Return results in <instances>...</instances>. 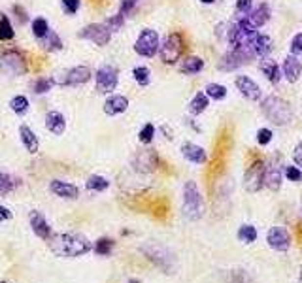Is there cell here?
I'll list each match as a JSON object with an SVG mask.
<instances>
[{
  "label": "cell",
  "instance_id": "cell-23",
  "mask_svg": "<svg viewBox=\"0 0 302 283\" xmlns=\"http://www.w3.org/2000/svg\"><path fill=\"white\" fill-rule=\"evenodd\" d=\"M19 136H21V142H23L25 149H27L30 155L38 153L40 142H38V136L32 132V129H30V127H27V125H21V129H19Z\"/></svg>",
  "mask_w": 302,
  "mask_h": 283
},
{
  "label": "cell",
  "instance_id": "cell-2",
  "mask_svg": "<svg viewBox=\"0 0 302 283\" xmlns=\"http://www.w3.org/2000/svg\"><path fill=\"white\" fill-rule=\"evenodd\" d=\"M202 211H204V202L200 197L198 185L194 181H187L183 185V213H185V217L191 221H196L202 217Z\"/></svg>",
  "mask_w": 302,
  "mask_h": 283
},
{
  "label": "cell",
  "instance_id": "cell-42",
  "mask_svg": "<svg viewBox=\"0 0 302 283\" xmlns=\"http://www.w3.org/2000/svg\"><path fill=\"white\" fill-rule=\"evenodd\" d=\"M272 130L270 129H261V130H257V142L261 144V146H266V144H270L272 142Z\"/></svg>",
  "mask_w": 302,
  "mask_h": 283
},
{
  "label": "cell",
  "instance_id": "cell-10",
  "mask_svg": "<svg viewBox=\"0 0 302 283\" xmlns=\"http://www.w3.org/2000/svg\"><path fill=\"white\" fill-rule=\"evenodd\" d=\"M263 185H265V168L261 162H255L247 168V172L244 176V187L249 193H257Z\"/></svg>",
  "mask_w": 302,
  "mask_h": 283
},
{
  "label": "cell",
  "instance_id": "cell-18",
  "mask_svg": "<svg viewBox=\"0 0 302 283\" xmlns=\"http://www.w3.org/2000/svg\"><path fill=\"white\" fill-rule=\"evenodd\" d=\"M127 108H129V99L123 97V95H111V97L104 102V113L110 115V117L121 115L123 111H127Z\"/></svg>",
  "mask_w": 302,
  "mask_h": 283
},
{
  "label": "cell",
  "instance_id": "cell-3",
  "mask_svg": "<svg viewBox=\"0 0 302 283\" xmlns=\"http://www.w3.org/2000/svg\"><path fill=\"white\" fill-rule=\"evenodd\" d=\"M263 111H265L266 117L276 125H287L293 119L291 106L279 97H268L263 100Z\"/></svg>",
  "mask_w": 302,
  "mask_h": 283
},
{
  "label": "cell",
  "instance_id": "cell-29",
  "mask_svg": "<svg viewBox=\"0 0 302 283\" xmlns=\"http://www.w3.org/2000/svg\"><path fill=\"white\" fill-rule=\"evenodd\" d=\"M49 32H51V30H49L48 21H46L44 17H36V19L32 21V34H34L36 40H44Z\"/></svg>",
  "mask_w": 302,
  "mask_h": 283
},
{
  "label": "cell",
  "instance_id": "cell-24",
  "mask_svg": "<svg viewBox=\"0 0 302 283\" xmlns=\"http://www.w3.org/2000/svg\"><path fill=\"white\" fill-rule=\"evenodd\" d=\"M247 21H249L255 28L265 26L266 23L270 21V10H268V6H266V4H259L255 10L249 12V15H247Z\"/></svg>",
  "mask_w": 302,
  "mask_h": 283
},
{
  "label": "cell",
  "instance_id": "cell-30",
  "mask_svg": "<svg viewBox=\"0 0 302 283\" xmlns=\"http://www.w3.org/2000/svg\"><path fill=\"white\" fill-rule=\"evenodd\" d=\"M10 110L13 113H17V115H25L27 111H28V99L23 97V95H17V97H13L10 100Z\"/></svg>",
  "mask_w": 302,
  "mask_h": 283
},
{
  "label": "cell",
  "instance_id": "cell-46",
  "mask_svg": "<svg viewBox=\"0 0 302 283\" xmlns=\"http://www.w3.org/2000/svg\"><path fill=\"white\" fill-rule=\"evenodd\" d=\"M253 6V0H236V10L240 13H249Z\"/></svg>",
  "mask_w": 302,
  "mask_h": 283
},
{
  "label": "cell",
  "instance_id": "cell-39",
  "mask_svg": "<svg viewBox=\"0 0 302 283\" xmlns=\"http://www.w3.org/2000/svg\"><path fill=\"white\" fill-rule=\"evenodd\" d=\"M104 23H106V26H108L110 30H111V34H113V32H117V30L123 28V25H125V17H123L121 13H115V15H111L110 19H106Z\"/></svg>",
  "mask_w": 302,
  "mask_h": 283
},
{
  "label": "cell",
  "instance_id": "cell-11",
  "mask_svg": "<svg viewBox=\"0 0 302 283\" xmlns=\"http://www.w3.org/2000/svg\"><path fill=\"white\" fill-rule=\"evenodd\" d=\"M144 253L147 257L151 258L157 266H161L163 270H170L172 266L168 264L170 262H174V257H172V253H170L168 249H165L163 246H157V244H149L147 247H144Z\"/></svg>",
  "mask_w": 302,
  "mask_h": 283
},
{
  "label": "cell",
  "instance_id": "cell-33",
  "mask_svg": "<svg viewBox=\"0 0 302 283\" xmlns=\"http://www.w3.org/2000/svg\"><path fill=\"white\" fill-rule=\"evenodd\" d=\"M238 238H240L244 244H253L257 240V229L253 225H242L238 229Z\"/></svg>",
  "mask_w": 302,
  "mask_h": 283
},
{
  "label": "cell",
  "instance_id": "cell-21",
  "mask_svg": "<svg viewBox=\"0 0 302 283\" xmlns=\"http://www.w3.org/2000/svg\"><path fill=\"white\" fill-rule=\"evenodd\" d=\"M181 155L189 160V162H194V164H204L206 159H208L204 148H200L196 144H191V142H185L181 146Z\"/></svg>",
  "mask_w": 302,
  "mask_h": 283
},
{
  "label": "cell",
  "instance_id": "cell-9",
  "mask_svg": "<svg viewBox=\"0 0 302 283\" xmlns=\"http://www.w3.org/2000/svg\"><path fill=\"white\" fill-rule=\"evenodd\" d=\"M80 38H83V40H89V42H93L95 46H108L110 40H111V30H110L106 23H91V25H87L80 32Z\"/></svg>",
  "mask_w": 302,
  "mask_h": 283
},
{
  "label": "cell",
  "instance_id": "cell-7",
  "mask_svg": "<svg viewBox=\"0 0 302 283\" xmlns=\"http://www.w3.org/2000/svg\"><path fill=\"white\" fill-rule=\"evenodd\" d=\"M183 38L178 32H172L165 38L163 46H159L161 50V61L165 64H174L176 61H180L181 53H183Z\"/></svg>",
  "mask_w": 302,
  "mask_h": 283
},
{
  "label": "cell",
  "instance_id": "cell-32",
  "mask_svg": "<svg viewBox=\"0 0 302 283\" xmlns=\"http://www.w3.org/2000/svg\"><path fill=\"white\" fill-rule=\"evenodd\" d=\"M206 97L214 100H223L227 97V87L219 83H208L206 85Z\"/></svg>",
  "mask_w": 302,
  "mask_h": 283
},
{
  "label": "cell",
  "instance_id": "cell-40",
  "mask_svg": "<svg viewBox=\"0 0 302 283\" xmlns=\"http://www.w3.org/2000/svg\"><path fill=\"white\" fill-rule=\"evenodd\" d=\"M153 136H155V127L151 123H145L144 127H142V130H140V134H138V138H140V142L142 144H151V140H153Z\"/></svg>",
  "mask_w": 302,
  "mask_h": 283
},
{
  "label": "cell",
  "instance_id": "cell-8",
  "mask_svg": "<svg viewBox=\"0 0 302 283\" xmlns=\"http://www.w3.org/2000/svg\"><path fill=\"white\" fill-rule=\"evenodd\" d=\"M95 77H97V91L98 93L108 95V93H111V91H115V89H117V83H119V74H117V70H115L113 66H110V64L100 66Z\"/></svg>",
  "mask_w": 302,
  "mask_h": 283
},
{
  "label": "cell",
  "instance_id": "cell-15",
  "mask_svg": "<svg viewBox=\"0 0 302 283\" xmlns=\"http://www.w3.org/2000/svg\"><path fill=\"white\" fill-rule=\"evenodd\" d=\"M265 185L270 191H278L281 187V164L278 159L270 160L265 168Z\"/></svg>",
  "mask_w": 302,
  "mask_h": 283
},
{
  "label": "cell",
  "instance_id": "cell-35",
  "mask_svg": "<svg viewBox=\"0 0 302 283\" xmlns=\"http://www.w3.org/2000/svg\"><path fill=\"white\" fill-rule=\"evenodd\" d=\"M133 77L136 79V83L138 85H149V81H151V72H149V68H145V66H136L133 70Z\"/></svg>",
  "mask_w": 302,
  "mask_h": 283
},
{
  "label": "cell",
  "instance_id": "cell-12",
  "mask_svg": "<svg viewBox=\"0 0 302 283\" xmlns=\"http://www.w3.org/2000/svg\"><path fill=\"white\" fill-rule=\"evenodd\" d=\"M266 242L276 251H287L291 246V236L283 227H272L266 234Z\"/></svg>",
  "mask_w": 302,
  "mask_h": 283
},
{
  "label": "cell",
  "instance_id": "cell-4",
  "mask_svg": "<svg viewBox=\"0 0 302 283\" xmlns=\"http://www.w3.org/2000/svg\"><path fill=\"white\" fill-rule=\"evenodd\" d=\"M55 85L60 87H76V85H83L91 79V70L87 66H74L68 70H60L57 74L51 77Z\"/></svg>",
  "mask_w": 302,
  "mask_h": 283
},
{
  "label": "cell",
  "instance_id": "cell-13",
  "mask_svg": "<svg viewBox=\"0 0 302 283\" xmlns=\"http://www.w3.org/2000/svg\"><path fill=\"white\" fill-rule=\"evenodd\" d=\"M159 164V157L153 149H144V151H138L136 157H134V168L138 172H153Z\"/></svg>",
  "mask_w": 302,
  "mask_h": 283
},
{
  "label": "cell",
  "instance_id": "cell-14",
  "mask_svg": "<svg viewBox=\"0 0 302 283\" xmlns=\"http://www.w3.org/2000/svg\"><path fill=\"white\" fill-rule=\"evenodd\" d=\"M30 227H32V232L36 234L40 240H49L53 232H51V227H49L48 219L40 213V211H30Z\"/></svg>",
  "mask_w": 302,
  "mask_h": 283
},
{
  "label": "cell",
  "instance_id": "cell-16",
  "mask_svg": "<svg viewBox=\"0 0 302 283\" xmlns=\"http://www.w3.org/2000/svg\"><path fill=\"white\" fill-rule=\"evenodd\" d=\"M234 83H236L238 91H240L242 95H244L247 100H259L261 99V87L257 85L251 77H247V76H238Z\"/></svg>",
  "mask_w": 302,
  "mask_h": 283
},
{
  "label": "cell",
  "instance_id": "cell-25",
  "mask_svg": "<svg viewBox=\"0 0 302 283\" xmlns=\"http://www.w3.org/2000/svg\"><path fill=\"white\" fill-rule=\"evenodd\" d=\"M202 68H204V61H202L200 57H194V55L183 59L180 64V72L181 74H187V76L198 74V72H202Z\"/></svg>",
  "mask_w": 302,
  "mask_h": 283
},
{
  "label": "cell",
  "instance_id": "cell-19",
  "mask_svg": "<svg viewBox=\"0 0 302 283\" xmlns=\"http://www.w3.org/2000/svg\"><path fill=\"white\" fill-rule=\"evenodd\" d=\"M46 129H48L51 134L60 136L66 130V119H64V115L60 111H55V110L48 111V115H46Z\"/></svg>",
  "mask_w": 302,
  "mask_h": 283
},
{
  "label": "cell",
  "instance_id": "cell-17",
  "mask_svg": "<svg viewBox=\"0 0 302 283\" xmlns=\"http://www.w3.org/2000/svg\"><path fill=\"white\" fill-rule=\"evenodd\" d=\"M281 70H283V77H285L289 83H295V81H299V77H301V74H302V64L295 55H287V57L283 59Z\"/></svg>",
  "mask_w": 302,
  "mask_h": 283
},
{
  "label": "cell",
  "instance_id": "cell-36",
  "mask_svg": "<svg viewBox=\"0 0 302 283\" xmlns=\"http://www.w3.org/2000/svg\"><path fill=\"white\" fill-rule=\"evenodd\" d=\"M55 85L53 83V79L51 77H38L36 81L32 83V91L36 93V95H46L51 91V87Z\"/></svg>",
  "mask_w": 302,
  "mask_h": 283
},
{
  "label": "cell",
  "instance_id": "cell-6",
  "mask_svg": "<svg viewBox=\"0 0 302 283\" xmlns=\"http://www.w3.org/2000/svg\"><path fill=\"white\" fill-rule=\"evenodd\" d=\"M159 46H161V42H159L157 30H153V28H144V30L138 34L136 42H134V51H136L140 57L151 59V57L157 55Z\"/></svg>",
  "mask_w": 302,
  "mask_h": 283
},
{
  "label": "cell",
  "instance_id": "cell-49",
  "mask_svg": "<svg viewBox=\"0 0 302 283\" xmlns=\"http://www.w3.org/2000/svg\"><path fill=\"white\" fill-rule=\"evenodd\" d=\"M200 2H202V4H214L216 0H200Z\"/></svg>",
  "mask_w": 302,
  "mask_h": 283
},
{
  "label": "cell",
  "instance_id": "cell-1",
  "mask_svg": "<svg viewBox=\"0 0 302 283\" xmlns=\"http://www.w3.org/2000/svg\"><path fill=\"white\" fill-rule=\"evenodd\" d=\"M49 246H51V251L59 257L70 258V257H82L85 253H89L93 246L91 242L82 236V234L76 232H64V234H55L49 238Z\"/></svg>",
  "mask_w": 302,
  "mask_h": 283
},
{
  "label": "cell",
  "instance_id": "cell-5",
  "mask_svg": "<svg viewBox=\"0 0 302 283\" xmlns=\"http://www.w3.org/2000/svg\"><path fill=\"white\" fill-rule=\"evenodd\" d=\"M0 72L6 76H23L27 72V59L21 51L10 50L0 55Z\"/></svg>",
  "mask_w": 302,
  "mask_h": 283
},
{
  "label": "cell",
  "instance_id": "cell-22",
  "mask_svg": "<svg viewBox=\"0 0 302 283\" xmlns=\"http://www.w3.org/2000/svg\"><path fill=\"white\" fill-rule=\"evenodd\" d=\"M49 189H51V193H55L60 198H78V195H80V191H78L76 185L60 181V180H53L49 183Z\"/></svg>",
  "mask_w": 302,
  "mask_h": 283
},
{
  "label": "cell",
  "instance_id": "cell-37",
  "mask_svg": "<svg viewBox=\"0 0 302 283\" xmlns=\"http://www.w3.org/2000/svg\"><path fill=\"white\" fill-rule=\"evenodd\" d=\"M142 4V0H121V6H119V12L125 19L127 17H131L134 12H136V8Z\"/></svg>",
  "mask_w": 302,
  "mask_h": 283
},
{
  "label": "cell",
  "instance_id": "cell-47",
  "mask_svg": "<svg viewBox=\"0 0 302 283\" xmlns=\"http://www.w3.org/2000/svg\"><path fill=\"white\" fill-rule=\"evenodd\" d=\"M293 159H295V162L299 164V166H302V142L295 148V153H293Z\"/></svg>",
  "mask_w": 302,
  "mask_h": 283
},
{
  "label": "cell",
  "instance_id": "cell-38",
  "mask_svg": "<svg viewBox=\"0 0 302 283\" xmlns=\"http://www.w3.org/2000/svg\"><path fill=\"white\" fill-rule=\"evenodd\" d=\"M113 246H115V242H113V240H110V238H100V240H97V244H95V251H97L98 255L106 257V255L111 253Z\"/></svg>",
  "mask_w": 302,
  "mask_h": 283
},
{
  "label": "cell",
  "instance_id": "cell-41",
  "mask_svg": "<svg viewBox=\"0 0 302 283\" xmlns=\"http://www.w3.org/2000/svg\"><path fill=\"white\" fill-rule=\"evenodd\" d=\"M13 187H15V180H13L10 174H0V193H10Z\"/></svg>",
  "mask_w": 302,
  "mask_h": 283
},
{
  "label": "cell",
  "instance_id": "cell-20",
  "mask_svg": "<svg viewBox=\"0 0 302 283\" xmlns=\"http://www.w3.org/2000/svg\"><path fill=\"white\" fill-rule=\"evenodd\" d=\"M247 48H249L253 57H266L268 51L272 50V40H270V36H266V34H257L247 44Z\"/></svg>",
  "mask_w": 302,
  "mask_h": 283
},
{
  "label": "cell",
  "instance_id": "cell-45",
  "mask_svg": "<svg viewBox=\"0 0 302 283\" xmlns=\"http://www.w3.org/2000/svg\"><path fill=\"white\" fill-rule=\"evenodd\" d=\"M283 174L287 176V180H291V181H299L302 178V170H299L297 166H283Z\"/></svg>",
  "mask_w": 302,
  "mask_h": 283
},
{
  "label": "cell",
  "instance_id": "cell-48",
  "mask_svg": "<svg viewBox=\"0 0 302 283\" xmlns=\"http://www.w3.org/2000/svg\"><path fill=\"white\" fill-rule=\"evenodd\" d=\"M8 219H12V211L6 208V206H2V204H0V223L8 221Z\"/></svg>",
  "mask_w": 302,
  "mask_h": 283
},
{
  "label": "cell",
  "instance_id": "cell-44",
  "mask_svg": "<svg viewBox=\"0 0 302 283\" xmlns=\"http://www.w3.org/2000/svg\"><path fill=\"white\" fill-rule=\"evenodd\" d=\"M291 53L297 57V55H302V32L295 34L293 40H291Z\"/></svg>",
  "mask_w": 302,
  "mask_h": 283
},
{
  "label": "cell",
  "instance_id": "cell-50",
  "mask_svg": "<svg viewBox=\"0 0 302 283\" xmlns=\"http://www.w3.org/2000/svg\"><path fill=\"white\" fill-rule=\"evenodd\" d=\"M299 283H302V270H301V280H299Z\"/></svg>",
  "mask_w": 302,
  "mask_h": 283
},
{
  "label": "cell",
  "instance_id": "cell-52",
  "mask_svg": "<svg viewBox=\"0 0 302 283\" xmlns=\"http://www.w3.org/2000/svg\"><path fill=\"white\" fill-rule=\"evenodd\" d=\"M0 174H2V172H0Z\"/></svg>",
  "mask_w": 302,
  "mask_h": 283
},
{
  "label": "cell",
  "instance_id": "cell-31",
  "mask_svg": "<svg viewBox=\"0 0 302 283\" xmlns=\"http://www.w3.org/2000/svg\"><path fill=\"white\" fill-rule=\"evenodd\" d=\"M40 44H42V48H44L46 51H60L62 50V42H60L59 34H55V32H49L44 40H40Z\"/></svg>",
  "mask_w": 302,
  "mask_h": 283
},
{
  "label": "cell",
  "instance_id": "cell-26",
  "mask_svg": "<svg viewBox=\"0 0 302 283\" xmlns=\"http://www.w3.org/2000/svg\"><path fill=\"white\" fill-rule=\"evenodd\" d=\"M261 70H263V74L266 76V79L272 81V83H278L279 79H281V68L278 66V62L272 61V59H263V62H261Z\"/></svg>",
  "mask_w": 302,
  "mask_h": 283
},
{
  "label": "cell",
  "instance_id": "cell-28",
  "mask_svg": "<svg viewBox=\"0 0 302 283\" xmlns=\"http://www.w3.org/2000/svg\"><path fill=\"white\" fill-rule=\"evenodd\" d=\"M85 187L93 193H102L110 187V181L104 178V176H91L87 181H85Z\"/></svg>",
  "mask_w": 302,
  "mask_h": 283
},
{
  "label": "cell",
  "instance_id": "cell-43",
  "mask_svg": "<svg viewBox=\"0 0 302 283\" xmlns=\"http://www.w3.org/2000/svg\"><path fill=\"white\" fill-rule=\"evenodd\" d=\"M80 4H82V0H62V8H64V12L68 13V15L78 13Z\"/></svg>",
  "mask_w": 302,
  "mask_h": 283
},
{
  "label": "cell",
  "instance_id": "cell-51",
  "mask_svg": "<svg viewBox=\"0 0 302 283\" xmlns=\"http://www.w3.org/2000/svg\"><path fill=\"white\" fill-rule=\"evenodd\" d=\"M0 283H6V282H0Z\"/></svg>",
  "mask_w": 302,
  "mask_h": 283
},
{
  "label": "cell",
  "instance_id": "cell-34",
  "mask_svg": "<svg viewBox=\"0 0 302 283\" xmlns=\"http://www.w3.org/2000/svg\"><path fill=\"white\" fill-rule=\"evenodd\" d=\"M15 32H13V26L10 23V19L6 15L0 17V42H8V40H13Z\"/></svg>",
  "mask_w": 302,
  "mask_h": 283
},
{
  "label": "cell",
  "instance_id": "cell-27",
  "mask_svg": "<svg viewBox=\"0 0 302 283\" xmlns=\"http://www.w3.org/2000/svg\"><path fill=\"white\" fill-rule=\"evenodd\" d=\"M210 106V102H208V97H206V93H196L191 100V104H189V110L193 115H200L202 111H206V108Z\"/></svg>",
  "mask_w": 302,
  "mask_h": 283
}]
</instances>
